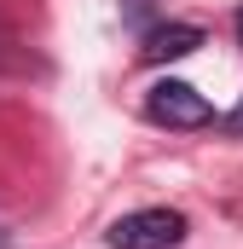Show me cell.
Here are the masks:
<instances>
[{
	"label": "cell",
	"mask_w": 243,
	"mask_h": 249,
	"mask_svg": "<svg viewBox=\"0 0 243 249\" xmlns=\"http://www.w3.org/2000/svg\"><path fill=\"white\" fill-rule=\"evenodd\" d=\"M185 238L180 209H133L110 226V249H174Z\"/></svg>",
	"instance_id": "6da1fadb"
},
{
	"label": "cell",
	"mask_w": 243,
	"mask_h": 249,
	"mask_svg": "<svg viewBox=\"0 0 243 249\" xmlns=\"http://www.w3.org/2000/svg\"><path fill=\"white\" fill-rule=\"evenodd\" d=\"M232 127H243V110H238V116H232Z\"/></svg>",
	"instance_id": "5b68a950"
},
{
	"label": "cell",
	"mask_w": 243,
	"mask_h": 249,
	"mask_svg": "<svg viewBox=\"0 0 243 249\" xmlns=\"http://www.w3.org/2000/svg\"><path fill=\"white\" fill-rule=\"evenodd\" d=\"M197 47H203V29H197V23H156V29L145 35V58L151 64L185 58V53H197Z\"/></svg>",
	"instance_id": "3957f363"
},
{
	"label": "cell",
	"mask_w": 243,
	"mask_h": 249,
	"mask_svg": "<svg viewBox=\"0 0 243 249\" xmlns=\"http://www.w3.org/2000/svg\"><path fill=\"white\" fill-rule=\"evenodd\" d=\"M232 23H238V41H243V6H238V18H232Z\"/></svg>",
	"instance_id": "277c9868"
},
{
	"label": "cell",
	"mask_w": 243,
	"mask_h": 249,
	"mask_svg": "<svg viewBox=\"0 0 243 249\" xmlns=\"http://www.w3.org/2000/svg\"><path fill=\"white\" fill-rule=\"evenodd\" d=\"M145 110H151V122H162V127H203V122H214L208 99H203L197 87H185V81H156V87L145 93Z\"/></svg>",
	"instance_id": "7a4b0ae2"
},
{
	"label": "cell",
	"mask_w": 243,
	"mask_h": 249,
	"mask_svg": "<svg viewBox=\"0 0 243 249\" xmlns=\"http://www.w3.org/2000/svg\"><path fill=\"white\" fill-rule=\"evenodd\" d=\"M0 249H6V226H0Z\"/></svg>",
	"instance_id": "8992f818"
}]
</instances>
